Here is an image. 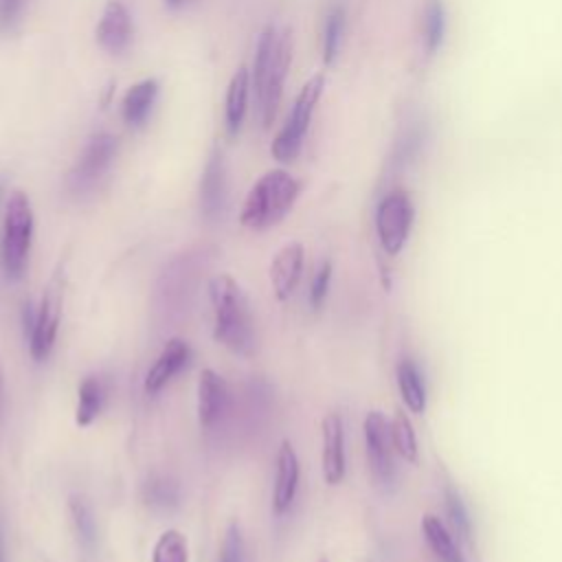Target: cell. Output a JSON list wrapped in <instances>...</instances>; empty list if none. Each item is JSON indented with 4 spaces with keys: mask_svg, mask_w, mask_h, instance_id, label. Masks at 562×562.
Masks as SVG:
<instances>
[{
    "mask_svg": "<svg viewBox=\"0 0 562 562\" xmlns=\"http://www.w3.org/2000/svg\"><path fill=\"white\" fill-rule=\"evenodd\" d=\"M130 40H132L130 13L121 0H110L97 24V42L105 53L119 55L127 48Z\"/></svg>",
    "mask_w": 562,
    "mask_h": 562,
    "instance_id": "obj_15",
    "label": "cell"
},
{
    "mask_svg": "<svg viewBox=\"0 0 562 562\" xmlns=\"http://www.w3.org/2000/svg\"><path fill=\"white\" fill-rule=\"evenodd\" d=\"M303 246L299 241H290L283 248H279V252L272 257L270 285L277 301L283 303L294 294L303 272Z\"/></svg>",
    "mask_w": 562,
    "mask_h": 562,
    "instance_id": "obj_12",
    "label": "cell"
},
{
    "mask_svg": "<svg viewBox=\"0 0 562 562\" xmlns=\"http://www.w3.org/2000/svg\"><path fill=\"white\" fill-rule=\"evenodd\" d=\"M329 283H331V263L323 261L312 279V288H310V303L314 310H318L329 292Z\"/></svg>",
    "mask_w": 562,
    "mask_h": 562,
    "instance_id": "obj_29",
    "label": "cell"
},
{
    "mask_svg": "<svg viewBox=\"0 0 562 562\" xmlns=\"http://www.w3.org/2000/svg\"><path fill=\"white\" fill-rule=\"evenodd\" d=\"M143 501L149 505V507H156V509H173L178 507L180 503V490L178 485L167 479V476H160V474H154L149 476L145 483H143Z\"/></svg>",
    "mask_w": 562,
    "mask_h": 562,
    "instance_id": "obj_24",
    "label": "cell"
},
{
    "mask_svg": "<svg viewBox=\"0 0 562 562\" xmlns=\"http://www.w3.org/2000/svg\"><path fill=\"white\" fill-rule=\"evenodd\" d=\"M26 0H0V33H9L22 15Z\"/></svg>",
    "mask_w": 562,
    "mask_h": 562,
    "instance_id": "obj_31",
    "label": "cell"
},
{
    "mask_svg": "<svg viewBox=\"0 0 562 562\" xmlns=\"http://www.w3.org/2000/svg\"><path fill=\"white\" fill-rule=\"evenodd\" d=\"M422 531L424 538L437 558V562H465L461 549L454 542L452 531L443 525V520L435 514H424L422 518Z\"/></svg>",
    "mask_w": 562,
    "mask_h": 562,
    "instance_id": "obj_19",
    "label": "cell"
},
{
    "mask_svg": "<svg viewBox=\"0 0 562 562\" xmlns=\"http://www.w3.org/2000/svg\"><path fill=\"white\" fill-rule=\"evenodd\" d=\"M226 204V165L222 151L215 147L206 160L200 182V209L206 220H217Z\"/></svg>",
    "mask_w": 562,
    "mask_h": 562,
    "instance_id": "obj_16",
    "label": "cell"
},
{
    "mask_svg": "<svg viewBox=\"0 0 562 562\" xmlns=\"http://www.w3.org/2000/svg\"><path fill=\"white\" fill-rule=\"evenodd\" d=\"M68 512H70V520H72L79 544L88 551L94 549V544H97V525H94V516H92L88 503L81 496L72 494L68 498Z\"/></svg>",
    "mask_w": 562,
    "mask_h": 562,
    "instance_id": "obj_25",
    "label": "cell"
},
{
    "mask_svg": "<svg viewBox=\"0 0 562 562\" xmlns=\"http://www.w3.org/2000/svg\"><path fill=\"white\" fill-rule=\"evenodd\" d=\"M299 457L288 439L281 441L277 452V472H274V490H272V512L277 516L285 514L296 496L299 487Z\"/></svg>",
    "mask_w": 562,
    "mask_h": 562,
    "instance_id": "obj_14",
    "label": "cell"
},
{
    "mask_svg": "<svg viewBox=\"0 0 562 562\" xmlns=\"http://www.w3.org/2000/svg\"><path fill=\"white\" fill-rule=\"evenodd\" d=\"M228 384L213 369H202L198 380V422L202 428H213L228 408Z\"/></svg>",
    "mask_w": 562,
    "mask_h": 562,
    "instance_id": "obj_13",
    "label": "cell"
},
{
    "mask_svg": "<svg viewBox=\"0 0 562 562\" xmlns=\"http://www.w3.org/2000/svg\"><path fill=\"white\" fill-rule=\"evenodd\" d=\"M187 0H165V4L167 7H171V9H178V7H182Z\"/></svg>",
    "mask_w": 562,
    "mask_h": 562,
    "instance_id": "obj_32",
    "label": "cell"
},
{
    "mask_svg": "<svg viewBox=\"0 0 562 562\" xmlns=\"http://www.w3.org/2000/svg\"><path fill=\"white\" fill-rule=\"evenodd\" d=\"M443 498H446V514H448V520L452 525V531L461 538V540H470V533H472V522H470V516L465 512V505L461 501V494L448 483L443 487Z\"/></svg>",
    "mask_w": 562,
    "mask_h": 562,
    "instance_id": "obj_28",
    "label": "cell"
},
{
    "mask_svg": "<svg viewBox=\"0 0 562 562\" xmlns=\"http://www.w3.org/2000/svg\"><path fill=\"white\" fill-rule=\"evenodd\" d=\"M321 468L327 485H338L345 479V426L338 413H327L321 422Z\"/></svg>",
    "mask_w": 562,
    "mask_h": 562,
    "instance_id": "obj_10",
    "label": "cell"
},
{
    "mask_svg": "<svg viewBox=\"0 0 562 562\" xmlns=\"http://www.w3.org/2000/svg\"><path fill=\"white\" fill-rule=\"evenodd\" d=\"M415 222V206L406 191L395 189L386 193L375 211V233L386 255L395 257L408 241Z\"/></svg>",
    "mask_w": 562,
    "mask_h": 562,
    "instance_id": "obj_8",
    "label": "cell"
},
{
    "mask_svg": "<svg viewBox=\"0 0 562 562\" xmlns=\"http://www.w3.org/2000/svg\"><path fill=\"white\" fill-rule=\"evenodd\" d=\"M156 97H158L156 79H143L134 83L123 97V121L132 127L143 125L156 103Z\"/></svg>",
    "mask_w": 562,
    "mask_h": 562,
    "instance_id": "obj_20",
    "label": "cell"
},
{
    "mask_svg": "<svg viewBox=\"0 0 562 562\" xmlns=\"http://www.w3.org/2000/svg\"><path fill=\"white\" fill-rule=\"evenodd\" d=\"M323 88H325V77L318 72V75L310 77L305 81V86L301 88V92L296 94L292 114L288 116L285 125L281 127V132L277 134L274 143H272V156L279 162H292L299 156L305 132H307L312 114H314V108L323 94Z\"/></svg>",
    "mask_w": 562,
    "mask_h": 562,
    "instance_id": "obj_6",
    "label": "cell"
},
{
    "mask_svg": "<svg viewBox=\"0 0 562 562\" xmlns=\"http://www.w3.org/2000/svg\"><path fill=\"white\" fill-rule=\"evenodd\" d=\"M345 24H347V15H345V7L334 4L325 18V26H323V61L329 66L336 61L340 44H342V35H345Z\"/></svg>",
    "mask_w": 562,
    "mask_h": 562,
    "instance_id": "obj_26",
    "label": "cell"
},
{
    "mask_svg": "<svg viewBox=\"0 0 562 562\" xmlns=\"http://www.w3.org/2000/svg\"><path fill=\"white\" fill-rule=\"evenodd\" d=\"M0 397H2V369H0Z\"/></svg>",
    "mask_w": 562,
    "mask_h": 562,
    "instance_id": "obj_34",
    "label": "cell"
},
{
    "mask_svg": "<svg viewBox=\"0 0 562 562\" xmlns=\"http://www.w3.org/2000/svg\"><path fill=\"white\" fill-rule=\"evenodd\" d=\"M248 88H250V72L244 66H239L226 90L224 114H226V130L231 136H235L241 127L246 103H248Z\"/></svg>",
    "mask_w": 562,
    "mask_h": 562,
    "instance_id": "obj_21",
    "label": "cell"
},
{
    "mask_svg": "<svg viewBox=\"0 0 562 562\" xmlns=\"http://www.w3.org/2000/svg\"><path fill=\"white\" fill-rule=\"evenodd\" d=\"M316 562H329V560H327V558H325V555H321V558H318V560H316Z\"/></svg>",
    "mask_w": 562,
    "mask_h": 562,
    "instance_id": "obj_35",
    "label": "cell"
},
{
    "mask_svg": "<svg viewBox=\"0 0 562 562\" xmlns=\"http://www.w3.org/2000/svg\"><path fill=\"white\" fill-rule=\"evenodd\" d=\"M220 562H244V540H241V531H239L237 522H233L226 531Z\"/></svg>",
    "mask_w": 562,
    "mask_h": 562,
    "instance_id": "obj_30",
    "label": "cell"
},
{
    "mask_svg": "<svg viewBox=\"0 0 562 562\" xmlns=\"http://www.w3.org/2000/svg\"><path fill=\"white\" fill-rule=\"evenodd\" d=\"M33 239V209L22 191H13L4 204L0 263L9 281L22 279Z\"/></svg>",
    "mask_w": 562,
    "mask_h": 562,
    "instance_id": "obj_4",
    "label": "cell"
},
{
    "mask_svg": "<svg viewBox=\"0 0 562 562\" xmlns=\"http://www.w3.org/2000/svg\"><path fill=\"white\" fill-rule=\"evenodd\" d=\"M213 307V338L237 356H252L257 349L255 318L241 285L226 272L209 281Z\"/></svg>",
    "mask_w": 562,
    "mask_h": 562,
    "instance_id": "obj_1",
    "label": "cell"
},
{
    "mask_svg": "<svg viewBox=\"0 0 562 562\" xmlns=\"http://www.w3.org/2000/svg\"><path fill=\"white\" fill-rule=\"evenodd\" d=\"M362 430L367 443V459L373 476L382 485H391L395 481V448L391 439V422L380 411H369Z\"/></svg>",
    "mask_w": 562,
    "mask_h": 562,
    "instance_id": "obj_9",
    "label": "cell"
},
{
    "mask_svg": "<svg viewBox=\"0 0 562 562\" xmlns=\"http://www.w3.org/2000/svg\"><path fill=\"white\" fill-rule=\"evenodd\" d=\"M0 562H7V560H4V547H2V536H0Z\"/></svg>",
    "mask_w": 562,
    "mask_h": 562,
    "instance_id": "obj_33",
    "label": "cell"
},
{
    "mask_svg": "<svg viewBox=\"0 0 562 562\" xmlns=\"http://www.w3.org/2000/svg\"><path fill=\"white\" fill-rule=\"evenodd\" d=\"M191 347L182 338H171L165 342L162 351L158 353L156 362L149 367L143 389L147 395L160 393L189 362H191Z\"/></svg>",
    "mask_w": 562,
    "mask_h": 562,
    "instance_id": "obj_11",
    "label": "cell"
},
{
    "mask_svg": "<svg viewBox=\"0 0 562 562\" xmlns=\"http://www.w3.org/2000/svg\"><path fill=\"white\" fill-rule=\"evenodd\" d=\"M116 149H119V143L112 134H108V132L94 134L86 143L81 156L77 158V162L72 165V169L66 176L68 191L72 195L90 193L103 180V176L110 171V167L116 158Z\"/></svg>",
    "mask_w": 562,
    "mask_h": 562,
    "instance_id": "obj_7",
    "label": "cell"
},
{
    "mask_svg": "<svg viewBox=\"0 0 562 562\" xmlns=\"http://www.w3.org/2000/svg\"><path fill=\"white\" fill-rule=\"evenodd\" d=\"M391 439H393V448L395 452L408 461V463H417L419 461V446H417V435L413 428L411 417L397 408L393 419H391Z\"/></svg>",
    "mask_w": 562,
    "mask_h": 562,
    "instance_id": "obj_22",
    "label": "cell"
},
{
    "mask_svg": "<svg viewBox=\"0 0 562 562\" xmlns=\"http://www.w3.org/2000/svg\"><path fill=\"white\" fill-rule=\"evenodd\" d=\"M108 397L105 382L99 375H86L77 389V408L75 424L79 428H88L103 411Z\"/></svg>",
    "mask_w": 562,
    "mask_h": 562,
    "instance_id": "obj_17",
    "label": "cell"
},
{
    "mask_svg": "<svg viewBox=\"0 0 562 562\" xmlns=\"http://www.w3.org/2000/svg\"><path fill=\"white\" fill-rule=\"evenodd\" d=\"M66 283H68V277H66V259H61L46 288H44V294H42V301H40V307L35 310V325H33V331L29 336V349H31V356L33 360L42 362L50 356L53 351V345H55V338H57V329H59V318H61V310H64V296H66Z\"/></svg>",
    "mask_w": 562,
    "mask_h": 562,
    "instance_id": "obj_5",
    "label": "cell"
},
{
    "mask_svg": "<svg viewBox=\"0 0 562 562\" xmlns=\"http://www.w3.org/2000/svg\"><path fill=\"white\" fill-rule=\"evenodd\" d=\"M446 35V9L441 0H428L424 7V20H422V37L424 48L428 55H435L441 48Z\"/></svg>",
    "mask_w": 562,
    "mask_h": 562,
    "instance_id": "obj_23",
    "label": "cell"
},
{
    "mask_svg": "<svg viewBox=\"0 0 562 562\" xmlns=\"http://www.w3.org/2000/svg\"><path fill=\"white\" fill-rule=\"evenodd\" d=\"M292 61V33L288 29L279 31L268 24L261 31L255 64H252V83L257 90L261 123L268 130L277 116V108L283 94V83Z\"/></svg>",
    "mask_w": 562,
    "mask_h": 562,
    "instance_id": "obj_2",
    "label": "cell"
},
{
    "mask_svg": "<svg viewBox=\"0 0 562 562\" xmlns=\"http://www.w3.org/2000/svg\"><path fill=\"white\" fill-rule=\"evenodd\" d=\"M151 562H189L187 536L178 529L162 531L154 542Z\"/></svg>",
    "mask_w": 562,
    "mask_h": 562,
    "instance_id": "obj_27",
    "label": "cell"
},
{
    "mask_svg": "<svg viewBox=\"0 0 562 562\" xmlns=\"http://www.w3.org/2000/svg\"><path fill=\"white\" fill-rule=\"evenodd\" d=\"M395 380H397V389H400L404 406L415 415H424V411H426V384H424L422 371L417 369V364L411 358H402L397 362Z\"/></svg>",
    "mask_w": 562,
    "mask_h": 562,
    "instance_id": "obj_18",
    "label": "cell"
},
{
    "mask_svg": "<svg viewBox=\"0 0 562 562\" xmlns=\"http://www.w3.org/2000/svg\"><path fill=\"white\" fill-rule=\"evenodd\" d=\"M299 191H301L299 180L288 171L283 169L266 171L250 187L241 204L239 222L252 231H263L279 224L294 206Z\"/></svg>",
    "mask_w": 562,
    "mask_h": 562,
    "instance_id": "obj_3",
    "label": "cell"
}]
</instances>
